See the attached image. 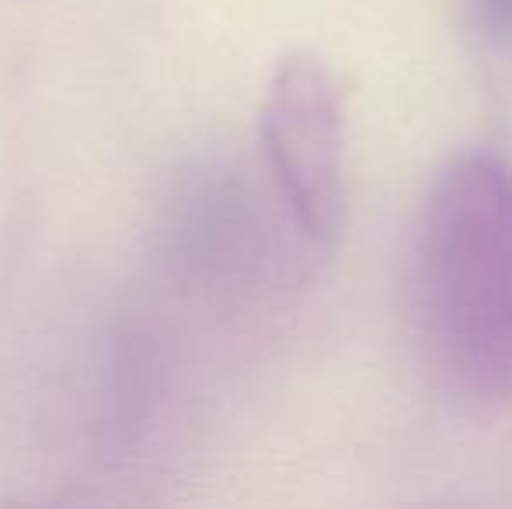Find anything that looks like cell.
Segmentation results:
<instances>
[{"mask_svg":"<svg viewBox=\"0 0 512 509\" xmlns=\"http://www.w3.org/2000/svg\"><path fill=\"white\" fill-rule=\"evenodd\" d=\"M415 311L429 367L467 415L512 401V164L464 150L432 175L415 231Z\"/></svg>","mask_w":512,"mask_h":509,"instance_id":"cell-1","label":"cell"},{"mask_svg":"<svg viewBox=\"0 0 512 509\" xmlns=\"http://www.w3.org/2000/svg\"><path fill=\"white\" fill-rule=\"evenodd\" d=\"M258 129L297 234L331 248L345 231V98L328 63L307 53L279 60L265 84Z\"/></svg>","mask_w":512,"mask_h":509,"instance_id":"cell-2","label":"cell"},{"mask_svg":"<svg viewBox=\"0 0 512 509\" xmlns=\"http://www.w3.org/2000/svg\"><path fill=\"white\" fill-rule=\"evenodd\" d=\"M485 11L492 18V25L512 28V0H485Z\"/></svg>","mask_w":512,"mask_h":509,"instance_id":"cell-3","label":"cell"}]
</instances>
